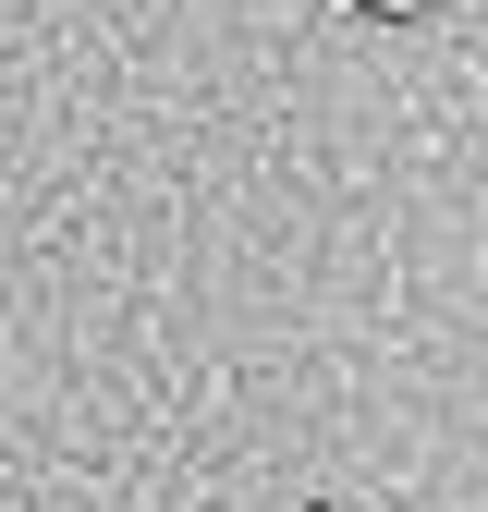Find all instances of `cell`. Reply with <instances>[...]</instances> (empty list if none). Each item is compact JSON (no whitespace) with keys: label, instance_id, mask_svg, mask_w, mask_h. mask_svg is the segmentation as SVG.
I'll use <instances>...</instances> for the list:
<instances>
[{"label":"cell","instance_id":"cell-1","mask_svg":"<svg viewBox=\"0 0 488 512\" xmlns=\"http://www.w3.org/2000/svg\"><path fill=\"white\" fill-rule=\"evenodd\" d=\"M366 13H415V0H366Z\"/></svg>","mask_w":488,"mask_h":512},{"label":"cell","instance_id":"cell-2","mask_svg":"<svg viewBox=\"0 0 488 512\" xmlns=\"http://www.w3.org/2000/svg\"><path fill=\"white\" fill-rule=\"evenodd\" d=\"M354 13H366V0H354Z\"/></svg>","mask_w":488,"mask_h":512}]
</instances>
